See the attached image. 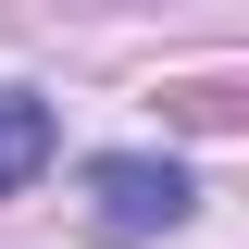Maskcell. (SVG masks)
<instances>
[{
    "instance_id": "obj_1",
    "label": "cell",
    "mask_w": 249,
    "mask_h": 249,
    "mask_svg": "<svg viewBox=\"0 0 249 249\" xmlns=\"http://www.w3.org/2000/svg\"><path fill=\"white\" fill-rule=\"evenodd\" d=\"M187 199H199V187H187L175 162H150V150L88 162V224H100V237H175V224H187Z\"/></svg>"
},
{
    "instance_id": "obj_2",
    "label": "cell",
    "mask_w": 249,
    "mask_h": 249,
    "mask_svg": "<svg viewBox=\"0 0 249 249\" xmlns=\"http://www.w3.org/2000/svg\"><path fill=\"white\" fill-rule=\"evenodd\" d=\"M50 162V100H25V88H0V199Z\"/></svg>"
}]
</instances>
